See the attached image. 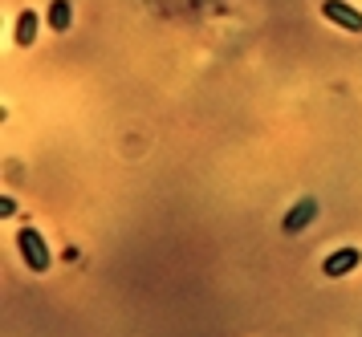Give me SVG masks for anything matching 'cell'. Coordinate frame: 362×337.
<instances>
[{
	"label": "cell",
	"instance_id": "cell-3",
	"mask_svg": "<svg viewBox=\"0 0 362 337\" xmlns=\"http://www.w3.org/2000/svg\"><path fill=\"white\" fill-rule=\"evenodd\" d=\"M313 215H317V199H313V195H305V199H297L293 208L285 211V220H281V232L297 236L301 227H310V224H313Z\"/></svg>",
	"mask_w": 362,
	"mask_h": 337
},
{
	"label": "cell",
	"instance_id": "cell-6",
	"mask_svg": "<svg viewBox=\"0 0 362 337\" xmlns=\"http://www.w3.org/2000/svg\"><path fill=\"white\" fill-rule=\"evenodd\" d=\"M69 20H74V4H69V0H53V4H49V29L53 32H66Z\"/></svg>",
	"mask_w": 362,
	"mask_h": 337
},
{
	"label": "cell",
	"instance_id": "cell-7",
	"mask_svg": "<svg viewBox=\"0 0 362 337\" xmlns=\"http://www.w3.org/2000/svg\"><path fill=\"white\" fill-rule=\"evenodd\" d=\"M13 211H17V203H13V199H0V215H4V220H8Z\"/></svg>",
	"mask_w": 362,
	"mask_h": 337
},
{
	"label": "cell",
	"instance_id": "cell-2",
	"mask_svg": "<svg viewBox=\"0 0 362 337\" xmlns=\"http://www.w3.org/2000/svg\"><path fill=\"white\" fill-rule=\"evenodd\" d=\"M322 16H326L329 25L346 29V32H362V13L350 8L346 0H322Z\"/></svg>",
	"mask_w": 362,
	"mask_h": 337
},
{
	"label": "cell",
	"instance_id": "cell-5",
	"mask_svg": "<svg viewBox=\"0 0 362 337\" xmlns=\"http://www.w3.org/2000/svg\"><path fill=\"white\" fill-rule=\"evenodd\" d=\"M33 41H37V13L33 8H25V13L17 16V45L29 49Z\"/></svg>",
	"mask_w": 362,
	"mask_h": 337
},
{
	"label": "cell",
	"instance_id": "cell-1",
	"mask_svg": "<svg viewBox=\"0 0 362 337\" xmlns=\"http://www.w3.org/2000/svg\"><path fill=\"white\" fill-rule=\"evenodd\" d=\"M17 248H21V260H25L33 273H45V268L53 264L49 244H45V236H41L37 227H21L17 232Z\"/></svg>",
	"mask_w": 362,
	"mask_h": 337
},
{
	"label": "cell",
	"instance_id": "cell-4",
	"mask_svg": "<svg viewBox=\"0 0 362 337\" xmlns=\"http://www.w3.org/2000/svg\"><path fill=\"white\" fill-rule=\"evenodd\" d=\"M358 264H362L358 248H338V252H329V256H326L322 268H326V276H346V273H354Z\"/></svg>",
	"mask_w": 362,
	"mask_h": 337
}]
</instances>
